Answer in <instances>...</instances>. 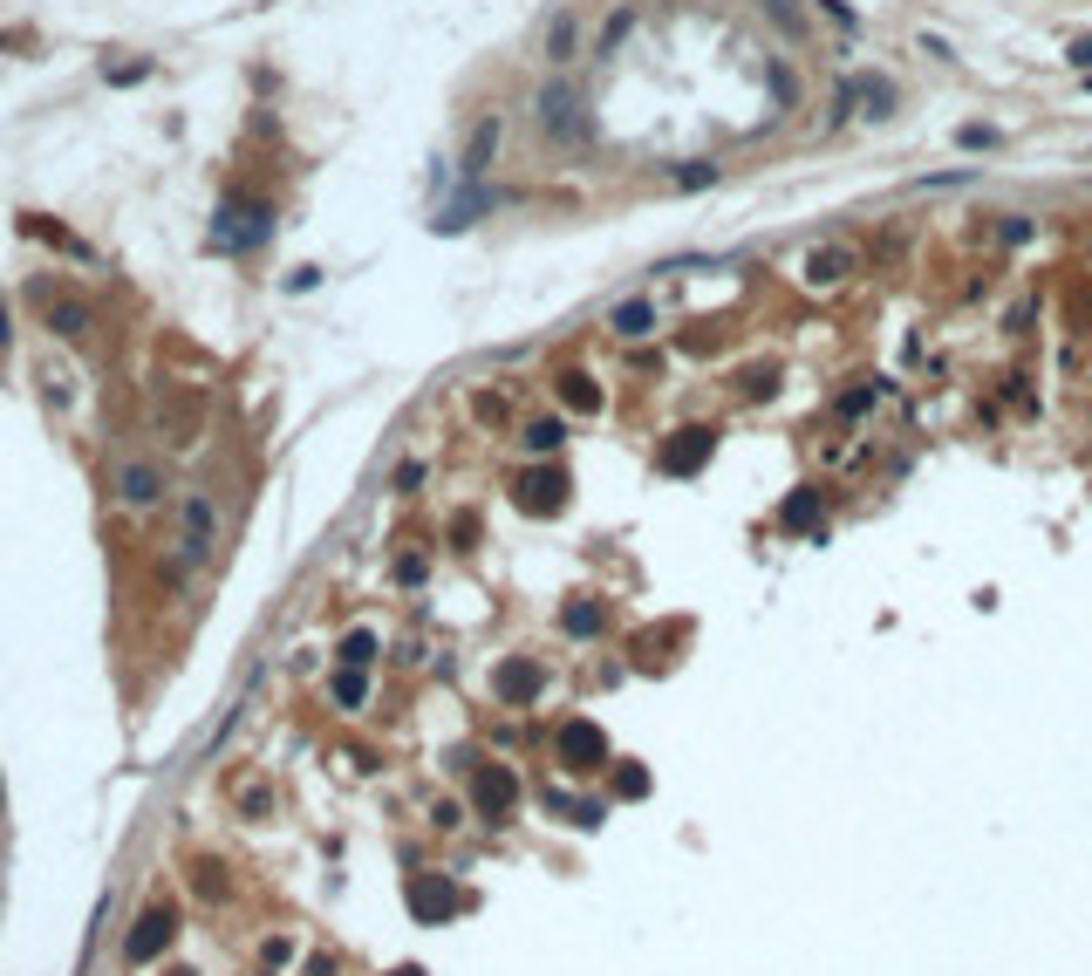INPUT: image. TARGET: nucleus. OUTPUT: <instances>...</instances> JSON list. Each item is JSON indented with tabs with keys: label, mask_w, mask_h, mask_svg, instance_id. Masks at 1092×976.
<instances>
[{
	"label": "nucleus",
	"mask_w": 1092,
	"mask_h": 976,
	"mask_svg": "<svg viewBox=\"0 0 1092 976\" xmlns=\"http://www.w3.org/2000/svg\"><path fill=\"white\" fill-rule=\"evenodd\" d=\"M533 117H540V130L553 144H581L587 137V103H581V89L567 76H553L540 96H533Z\"/></svg>",
	"instance_id": "1"
},
{
	"label": "nucleus",
	"mask_w": 1092,
	"mask_h": 976,
	"mask_svg": "<svg viewBox=\"0 0 1092 976\" xmlns=\"http://www.w3.org/2000/svg\"><path fill=\"white\" fill-rule=\"evenodd\" d=\"M273 233V205H260V198H233L226 212H219V226H212V239L219 246H260V239Z\"/></svg>",
	"instance_id": "2"
},
{
	"label": "nucleus",
	"mask_w": 1092,
	"mask_h": 976,
	"mask_svg": "<svg viewBox=\"0 0 1092 976\" xmlns=\"http://www.w3.org/2000/svg\"><path fill=\"white\" fill-rule=\"evenodd\" d=\"M212 547H219V506H212V492H185V540H178L185 567L212 560Z\"/></svg>",
	"instance_id": "3"
},
{
	"label": "nucleus",
	"mask_w": 1092,
	"mask_h": 976,
	"mask_svg": "<svg viewBox=\"0 0 1092 976\" xmlns=\"http://www.w3.org/2000/svg\"><path fill=\"white\" fill-rule=\"evenodd\" d=\"M171 936H178V915H171V908H144L137 929H130V942H123V956L144 970V963H157V956L171 949Z\"/></svg>",
	"instance_id": "4"
},
{
	"label": "nucleus",
	"mask_w": 1092,
	"mask_h": 976,
	"mask_svg": "<svg viewBox=\"0 0 1092 976\" xmlns=\"http://www.w3.org/2000/svg\"><path fill=\"white\" fill-rule=\"evenodd\" d=\"M553 744H560V765H574V772H594V765L608 758V738H601V731H594L587 717H567Z\"/></svg>",
	"instance_id": "5"
},
{
	"label": "nucleus",
	"mask_w": 1092,
	"mask_h": 976,
	"mask_svg": "<svg viewBox=\"0 0 1092 976\" xmlns=\"http://www.w3.org/2000/svg\"><path fill=\"white\" fill-rule=\"evenodd\" d=\"M410 915H417V922H451V915H458V888H451L444 874H417V881H410Z\"/></svg>",
	"instance_id": "6"
},
{
	"label": "nucleus",
	"mask_w": 1092,
	"mask_h": 976,
	"mask_svg": "<svg viewBox=\"0 0 1092 976\" xmlns=\"http://www.w3.org/2000/svg\"><path fill=\"white\" fill-rule=\"evenodd\" d=\"M560 506H567V471H526L519 478V512L546 519V512H560Z\"/></svg>",
	"instance_id": "7"
},
{
	"label": "nucleus",
	"mask_w": 1092,
	"mask_h": 976,
	"mask_svg": "<svg viewBox=\"0 0 1092 976\" xmlns=\"http://www.w3.org/2000/svg\"><path fill=\"white\" fill-rule=\"evenodd\" d=\"M471 799H478V813H485V820H506L512 799H519V779H512L506 765H485V772L471 779Z\"/></svg>",
	"instance_id": "8"
},
{
	"label": "nucleus",
	"mask_w": 1092,
	"mask_h": 976,
	"mask_svg": "<svg viewBox=\"0 0 1092 976\" xmlns=\"http://www.w3.org/2000/svg\"><path fill=\"white\" fill-rule=\"evenodd\" d=\"M717 451V430H703V424H690V430H676L669 437V451H663V465L676 471V478H690V471H703V458Z\"/></svg>",
	"instance_id": "9"
},
{
	"label": "nucleus",
	"mask_w": 1092,
	"mask_h": 976,
	"mask_svg": "<svg viewBox=\"0 0 1092 976\" xmlns=\"http://www.w3.org/2000/svg\"><path fill=\"white\" fill-rule=\"evenodd\" d=\"M157 492H164V471L151 458H123L117 465V499L123 506H157Z\"/></svg>",
	"instance_id": "10"
},
{
	"label": "nucleus",
	"mask_w": 1092,
	"mask_h": 976,
	"mask_svg": "<svg viewBox=\"0 0 1092 976\" xmlns=\"http://www.w3.org/2000/svg\"><path fill=\"white\" fill-rule=\"evenodd\" d=\"M35 294L48 301V328H55V335L82 342V335L96 328V308H89V301H76V294H48V287H35Z\"/></svg>",
	"instance_id": "11"
},
{
	"label": "nucleus",
	"mask_w": 1092,
	"mask_h": 976,
	"mask_svg": "<svg viewBox=\"0 0 1092 976\" xmlns=\"http://www.w3.org/2000/svg\"><path fill=\"white\" fill-rule=\"evenodd\" d=\"M492 690H499L506 703H533V697L546 690V669H540V663H526V656H512V663H499Z\"/></svg>",
	"instance_id": "12"
},
{
	"label": "nucleus",
	"mask_w": 1092,
	"mask_h": 976,
	"mask_svg": "<svg viewBox=\"0 0 1092 976\" xmlns=\"http://www.w3.org/2000/svg\"><path fill=\"white\" fill-rule=\"evenodd\" d=\"M499 137H506V123H499V117H478V123H471V144H465V164H458V171H465V178H485V171H492V157H499Z\"/></svg>",
	"instance_id": "13"
},
{
	"label": "nucleus",
	"mask_w": 1092,
	"mask_h": 976,
	"mask_svg": "<svg viewBox=\"0 0 1092 976\" xmlns=\"http://www.w3.org/2000/svg\"><path fill=\"white\" fill-rule=\"evenodd\" d=\"M847 274H854V253L847 246H813L806 253V287H840Z\"/></svg>",
	"instance_id": "14"
},
{
	"label": "nucleus",
	"mask_w": 1092,
	"mask_h": 976,
	"mask_svg": "<svg viewBox=\"0 0 1092 976\" xmlns=\"http://www.w3.org/2000/svg\"><path fill=\"white\" fill-rule=\"evenodd\" d=\"M608 328H615L622 342H642V335H656V301H642V294H635V301H622V308L608 314Z\"/></svg>",
	"instance_id": "15"
},
{
	"label": "nucleus",
	"mask_w": 1092,
	"mask_h": 976,
	"mask_svg": "<svg viewBox=\"0 0 1092 976\" xmlns=\"http://www.w3.org/2000/svg\"><path fill=\"white\" fill-rule=\"evenodd\" d=\"M635 21H642L635 7H615V14L601 21V41H594V62H615V55L628 48V35H635Z\"/></svg>",
	"instance_id": "16"
},
{
	"label": "nucleus",
	"mask_w": 1092,
	"mask_h": 976,
	"mask_svg": "<svg viewBox=\"0 0 1092 976\" xmlns=\"http://www.w3.org/2000/svg\"><path fill=\"white\" fill-rule=\"evenodd\" d=\"M574 48H581V21H574V14H553V21H546V62H553V69H567V62H574Z\"/></svg>",
	"instance_id": "17"
},
{
	"label": "nucleus",
	"mask_w": 1092,
	"mask_h": 976,
	"mask_svg": "<svg viewBox=\"0 0 1092 976\" xmlns=\"http://www.w3.org/2000/svg\"><path fill=\"white\" fill-rule=\"evenodd\" d=\"M779 526H785V533H813V526H819V485H799V492L785 499Z\"/></svg>",
	"instance_id": "18"
},
{
	"label": "nucleus",
	"mask_w": 1092,
	"mask_h": 976,
	"mask_svg": "<svg viewBox=\"0 0 1092 976\" xmlns=\"http://www.w3.org/2000/svg\"><path fill=\"white\" fill-rule=\"evenodd\" d=\"M546 813H560V820H574L581 833H594V826H601V799H567V792L553 785V792H546Z\"/></svg>",
	"instance_id": "19"
},
{
	"label": "nucleus",
	"mask_w": 1092,
	"mask_h": 976,
	"mask_svg": "<svg viewBox=\"0 0 1092 976\" xmlns=\"http://www.w3.org/2000/svg\"><path fill=\"white\" fill-rule=\"evenodd\" d=\"M553 390H560V403H567V410H581V417H594V410H601V390H594V376H581V369H567Z\"/></svg>",
	"instance_id": "20"
},
{
	"label": "nucleus",
	"mask_w": 1092,
	"mask_h": 976,
	"mask_svg": "<svg viewBox=\"0 0 1092 976\" xmlns=\"http://www.w3.org/2000/svg\"><path fill=\"white\" fill-rule=\"evenodd\" d=\"M860 117H874V123L895 117V82L888 76H860Z\"/></svg>",
	"instance_id": "21"
},
{
	"label": "nucleus",
	"mask_w": 1092,
	"mask_h": 976,
	"mask_svg": "<svg viewBox=\"0 0 1092 976\" xmlns=\"http://www.w3.org/2000/svg\"><path fill=\"white\" fill-rule=\"evenodd\" d=\"M533 458H553L560 444H567V417H540V424H526V437H519Z\"/></svg>",
	"instance_id": "22"
},
{
	"label": "nucleus",
	"mask_w": 1092,
	"mask_h": 976,
	"mask_svg": "<svg viewBox=\"0 0 1092 976\" xmlns=\"http://www.w3.org/2000/svg\"><path fill=\"white\" fill-rule=\"evenodd\" d=\"M328 690H335V703H342V710H362V703H369V669L342 663V669H335V683H328Z\"/></svg>",
	"instance_id": "23"
},
{
	"label": "nucleus",
	"mask_w": 1092,
	"mask_h": 976,
	"mask_svg": "<svg viewBox=\"0 0 1092 976\" xmlns=\"http://www.w3.org/2000/svg\"><path fill=\"white\" fill-rule=\"evenodd\" d=\"M758 7H765V21H772V28H779L792 48L806 41V14H799V0H758Z\"/></svg>",
	"instance_id": "24"
},
{
	"label": "nucleus",
	"mask_w": 1092,
	"mask_h": 976,
	"mask_svg": "<svg viewBox=\"0 0 1092 976\" xmlns=\"http://www.w3.org/2000/svg\"><path fill=\"white\" fill-rule=\"evenodd\" d=\"M717 178H724V164H710V157H690L683 171H669V185H676V192H710Z\"/></svg>",
	"instance_id": "25"
},
{
	"label": "nucleus",
	"mask_w": 1092,
	"mask_h": 976,
	"mask_svg": "<svg viewBox=\"0 0 1092 976\" xmlns=\"http://www.w3.org/2000/svg\"><path fill=\"white\" fill-rule=\"evenodd\" d=\"M560 628H567L574 642H587V635H601V628H608V615H601L594 601H567V615H560Z\"/></svg>",
	"instance_id": "26"
},
{
	"label": "nucleus",
	"mask_w": 1092,
	"mask_h": 976,
	"mask_svg": "<svg viewBox=\"0 0 1092 976\" xmlns=\"http://www.w3.org/2000/svg\"><path fill=\"white\" fill-rule=\"evenodd\" d=\"M854 117H860V76H847L833 89V103H826V130H840V123H854Z\"/></svg>",
	"instance_id": "27"
},
{
	"label": "nucleus",
	"mask_w": 1092,
	"mask_h": 976,
	"mask_svg": "<svg viewBox=\"0 0 1092 976\" xmlns=\"http://www.w3.org/2000/svg\"><path fill=\"white\" fill-rule=\"evenodd\" d=\"M342 663H355V669L376 663V628H349L342 635Z\"/></svg>",
	"instance_id": "28"
},
{
	"label": "nucleus",
	"mask_w": 1092,
	"mask_h": 976,
	"mask_svg": "<svg viewBox=\"0 0 1092 976\" xmlns=\"http://www.w3.org/2000/svg\"><path fill=\"white\" fill-rule=\"evenodd\" d=\"M765 82H772V103H779V117H785V110H799V76H792V69H779V62H772V69H765Z\"/></svg>",
	"instance_id": "29"
},
{
	"label": "nucleus",
	"mask_w": 1092,
	"mask_h": 976,
	"mask_svg": "<svg viewBox=\"0 0 1092 976\" xmlns=\"http://www.w3.org/2000/svg\"><path fill=\"white\" fill-rule=\"evenodd\" d=\"M956 144H963V151H997V144H1004V130H997V123H963V130H956Z\"/></svg>",
	"instance_id": "30"
},
{
	"label": "nucleus",
	"mask_w": 1092,
	"mask_h": 976,
	"mask_svg": "<svg viewBox=\"0 0 1092 976\" xmlns=\"http://www.w3.org/2000/svg\"><path fill=\"white\" fill-rule=\"evenodd\" d=\"M615 799H649V772L642 765H615Z\"/></svg>",
	"instance_id": "31"
},
{
	"label": "nucleus",
	"mask_w": 1092,
	"mask_h": 976,
	"mask_svg": "<svg viewBox=\"0 0 1092 976\" xmlns=\"http://www.w3.org/2000/svg\"><path fill=\"white\" fill-rule=\"evenodd\" d=\"M874 396H881V383H860V390H847V396H840V417H860Z\"/></svg>",
	"instance_id": "32"
},
{
	"label": "nucleus",
	"mask_w": 1092,
	"mask_h": 976,
	"mask_svg": "<svg viewBox=\"0 0 1092 976\" xmlns=\"http://www.w3.org/2000/svg\"><path fill=\"white\" fill-rule=\"evenodd\" d=\"M1038 233V226H1031V219H1024V212H1011V219H1004V226H997V239H1004V246H1024V239Z\"/></svg>",
	"instance_id": "33"
},
{
	"label": "nucleus",
	"mask_w": 1092,
	"mask_h": 976,
	"mask_svg": "<svg viewBox=\"0 0 1092 976\" xmlns=\"http://www.w3.org/2000/svg\"><path fill=\"white\" fill-rule=\"evenodd\" d=\"M813 7L826 14V21H833V28H860V14L847 7V0H813Z\"/></svg>",
	"instance_id": "34"
},
{
	"label": "nucleus",
	"mask_w": 1092,
	"mask_h": 976,
	"mask_svg": "<svg viewBox=\"0 0 1092 976\" xmlns=\"http://www.w3.org/2000/svg\"><path fill=\"white\" fill-rule=\"evenodd\" d=\"M772 390H779V376H772V369H751V376H744V396H758V403H765Z\"/></svg>",
	"instance_id": "35"
},
{
	"label": "nucleus",
	"mask_w": 1092,
	"mask_h": 976,
	"mask_svg": "<svg viewBox=\"0 0 1092 976\" xmlns=\"http://www.w3.org/2000/svg\"><path fill=\"white\" fill-rule=\"evenodd\" d=\"M1065 62H1072L1079 76H1092V35H1079V41H1072V55H1065Z\"/></svg>",
	"instance_id": "36"
},
{
	"label": "nucleus",
	"mask_w": 1092,
	"mask_h": 976,
	"mask_svg": "<svg viewBox=\"0 0 1092 976\" xmlns=\"http://www.w3.org/2000/svg\"><path fill=\"white\" fill-rule=\"evenodd\" d=\"M424 574H430V567H424V560H417V553H410V560H396V581H403V587H417V581H424Z\"/></svg>",
	"instance_id": "37"
},
{
	"label": "nucleus",
	"mask_w": 1092,
	"mask_h": 976,
	"mask_svg": "<svg viewBox=\"0 0 1092 976\" xmlns=\"http://www.w3.org/2000/svg\"><path fill=\"white\" fill-rule=\"evenodd\" d=\"M471 410H478V417H485V424H499V417H506V403H499V396H492V390L478 396V403H471Z\"/></svg>",
	"instance_id": "38"
},
{
	"label": "nucleus",
	"mask_w": 1092,
	"mask_h": 976,
	"mask_svg": "<svg viewBox=\"0 0 1092 976\" xmlns=\"http://www.w3.org/2000/svg\"><path fill=\"white\" fill-rule=\"evenodd\" d=\"M390 976H424V970H417V963H403V970H390Z\"/></svg>",
	"instance_id": "39"
},
{
	"label": "nucleus",
	"mask_w": 1092,
	"mask_h": 976,
	"mask_svg": "<svg viewBox=\"0 0 1092 976\" xmlns=\"http://www.w3.org/2000/svg\"><path fill=\"white\" fill-rule=\"evenodd\" d=\"M178 976H185V970H178Z\"/></svg>",
	"instance_id": "40"
}]
</instances>
